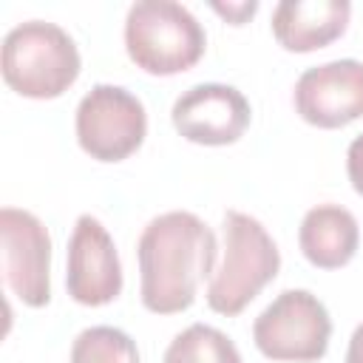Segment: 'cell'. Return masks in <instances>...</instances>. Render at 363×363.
Segmentation results:
<instances>
[{"mask_svg": "<svg viewBox=\"0 0 363 363\" xmlns=\"http://www.w3.org/2000/svg\"><path fill=\"white\" fill-rule=\"evenodd\" d=\"M332 318L306 289H284L252 323V340L269 360L312 363L329 349Z\"/></svg>", "mask_w": 363, "mask_h": 363, "instance_id": "5b68a950", "label": "cell"}, {"mask_svg": "<svg viewBox=\"0 0 363 363\" xmlns=\"http://www.w3.org/2000/svg\"><path fill=\"white\" fill-rule=\"evenodd\" d=\"M162 363H241V354L221 329L193 323L170 340Z\"/></svg>", "mask_w": 363, "mask_h": 363, "instance_id": "4fadbf2b", "label": "cell"}, {"mask_svg": "<svg viewBox=\"0 0 363 363\" xmlns=\"http://www.w3.org/2000/svg\"><path fill=\"white\" fill-rule=\"evenodd\" d=\"M298 244L303 258L320 269H337L349 264L360 244L357 218L340 204L312 207L298 230Z\"/></svg>", "mask_w": 363, "mask_h": 363, "instance_id": "7c38bea8", "label": "cell"}, {"mask_svg": "<svg viewBox=\"0 0 363 363\" xmlns=\"http://www.w3.org/2000/svg\"><path fill=\"white\" fill-rule=\"evenodd\" d=\"M281 269V252L267 227L238 210L224 213V261L207 286V306L238 315Z\"/></svg>", "mask_w": 363, "mask_h": 363, "instance_id": "277c9868", "label": "cell"}, {"mask_svg": "<svg viewBox=\"0 0 363 363\" xmlns=\"http://www.w3.org/2000/svg\"><path fill=\"white\" fill-rule=\"evenodd\" d=\"M295 111L315 128H343L363 116V62L332 60L306 68L295 82Z\"/></svg>", "mask_w": 363, "mask_h": 363, "instance_id": "9c48e42d", "label": "cell"}, {"mask_svg": "<svg viewBox=\"0 0 363 363\" xmlns=\"http://www.w3.org/2000/svg\"><path fill=\"white\" fill-rule=\"evenodd\" d=\"M216 233L187 210L147 221L139 235V298L156 315L184 312L216 264Z\"/></svg>", "mask_w": 363, "mask_h": 363, "instance_id": "6da1fadb", "label": "cell"}, {"mask_svg": "<svg viewBox=\"0 0 363 363\" xmlns=\"http://www.w3.org/2000/svg\"><path fill=\"white\" fill-rule=\"evenodd\" d=\"M71 363H139V349L116 326H91L77 335Z\"/></svg>", "mask_w": 363, "mask_h": 363, "instance_id": "5bb4252c", "label": "cell"}, {"mask_svg": "<svg viewBox=\"0 0 363 363\" xmlns=\"http://www.w3.org/2000/svg\"><path fill=\"white\" fill-rule=\"evenodd\" d=\"M213 9H216L221 17H227L233 26H241V23H247V17L255 14L258 3H255V0H250V3H213Z\"/></svg>", "mask_w": 363, "mask_h": 363, "instance_id": "2e32d148", "label": "cell"}, {"mask_svg": "<svg viewBox=\"0 0 363 363\" xmlns=\"http://www.w3.org/2000/svg\"><path fill=\"white\" fill-rule=\"evenodd\" d=\"M346 363H363V323L352 332L349 349H346Z\"/></svg>", "mask_w": 363, "mask_h": 363, "instance_id": "e0dca14e", "label": "cell"}, {"mask_svg": "<svg viewBox=\"0 0 363 363\" xmlns=\"http://www.w3.org/2000/svg\"><path fill=\"white\" fill-rule=\"evenodd\" d=\"M147 113L139 96L122 85H94L77 105V142L96 162H122L139 150Z\"/></svg>", "mask_w": 363, "mask_h": 363, "instance_id": "8992f818", "label": "cell"}, {"mask_svg": "<svg viewBox=\"0 0 363 363\" xmlns=\"http://www.w3.org/2000/svg\"><path fill=\"white\" fill-rule=\"evenodd\" d=\"M74 37L57 23L28 20L3 37L0 71L11 91L28 99H54L79 77Z\"/></svg>", "mask_w": 363, "mask_h": 363, "instance_id": "7a4b0ae2", "label": "cell"}, {"mask_svg": "<svg viewBox=\"0 0 363 363\" xmlns=\"http://www.w3.org/2000/svg\"><path fill=\"white\" fill-rule=\"evenodd\" d=\"M250 102L247 96L224 82H201L187 88L170 111L173 128L196 145H233L244 136L250 125Z\"/></svg>", "mask_w": 363, "mask_h": 363, "instance_id": "ba28073f", "label": "cell"}, {"mask_svg": "<svg viewBox=\"0 0 363 363\" xmlns=\"http://www.w3.org/2000/svg\"><path fill=\"white\" fill-rule=\"evenodd\" d=\"M349 14L346 0H281L272 9V34L286 51H315L346 31Z\"/></svg>", "mask_w": 363, "mask_h": 363, "instance_id": "8fae6325", "label": "cell"}, {"mask_svg": "<svg viewBox=\"0 0 363 363\" xmlns=\"http://www.w3.org/2000/svg\"><path fill=\"white\" fill-rule=\"evenodd\" d=\"M3 238V275L9 289L26 306H45L51 301V235L45 224L17 207L0 210Z\"/></svg>", "mask_w": 363, "mask_h": 363, "instance_id": "52a82bcc", "label": "cell"}, {"mask_svg": "<svg viewBox=\"0 0 363 363\" xmlns=\"http://www.w3.org/2000/svg\"><path fill=\"white\" fill-rule=\"evenodd\" d=\"M125 48L142 71L170 77L193 68L201 60L207 34L182 3L139 0L125 17Z\"/></svg>", "mask_w": 363, "mask_h": 363, "instance_id": "3957f363", "label": "cell"}, {"mask_svg": "<svg viewBox=\"0 0 363 363\" xmlns=\"http://www.w3.org/2000/svg\"><path fill=\"white\" fill-rule=\"evenodd\" d=\"M68 295L82 306H105L122 292V264L111 233L94 216H79L68 241Z\"/></svg>", "mask_w": 363, "mask_h": 363, "instance_id": "30bf717a", "label": "cell"}, {"mask_svg": "<svg viewBox=\"0 0 363 363\" xmlns=\"http://www.w3.org/2000/svg\"><path fill=\"white\" fill-rule=\"evenodd\" d=\"M346 173H349L352 187L363 196V133L354 136L349 150H346Z\"/></svg>", "mask_w": 363, "mask_h": 363, "instance_id": "9a60e30c", "label": "cell"}]
</instances>
